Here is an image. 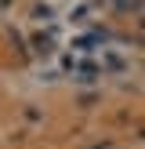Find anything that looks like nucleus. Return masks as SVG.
<instances>
[]
</instances>
